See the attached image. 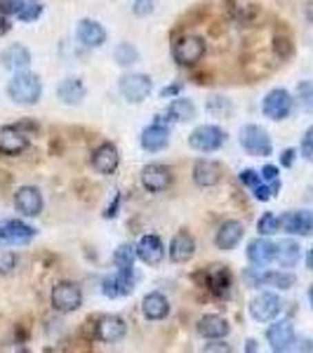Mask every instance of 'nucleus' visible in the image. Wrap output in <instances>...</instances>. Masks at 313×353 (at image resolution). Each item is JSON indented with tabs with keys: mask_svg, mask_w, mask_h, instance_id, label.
I'll return each mask as SVG.
<instances>
[{
	"mask_svg": "<svg viewBox=\"0 0 313 353\" xmlns=\"http://www.w3.org/2000/svg\"><path fill=\"white\" fill-rule=\"evenodd\" d=\"M168 116H170V121L189 123L196 118V106H193L191 99H181V97H177V99L168 106Z\"/></svg>",
	"mask_w": 313,
	"mask_h": 353,
	"instance_id": "obj_32",
	"label": "nucleus"
},
{
	"mask_svg": "<svg viewBox=\"0 0 313 353\" xmlns=\"http://www.w3.org/2000/svg\"><path fill=\"white\" fill-rule=\"evenodd\" d=\"M57 94H59V99L68 106L81 104V101L85 99V85L78 81V78H66V81L59 85Z\"/></svg>",
	"mask_w": 313,
	"mask_h": 353,
	"instance_id": "obj_31",
	"label": "nucleus"
},
{
	"mask_svg": "<svg viewBox=\"0 0 313 353\" xmlns=\"http://www.w3.org/2000/svg\"><path fill=\"white\" fill-rule=\"evenodd\" d=\"M168 141H170V130L161 123H153L141 132V149L144 151H151V153L163 151L165 146H168Z\"/></svg>",
	"mask_w": 313,
	"mask_h": 353,
	"instance_id": "obj_25",
	"label": "nucleus"
},
{
	"mask_svg": "<svg viewBox=\"0 0 313 353\" xmlns=\"http://www.w3.org/2000/svg\"><path fill=\"white\" fill-rule=\"evenodd\" d=\"M203 351H208V353H212V351H226V353H229L231 351V346L229 344H221V341H214V344H205V349Z\"/></svg>",
	"mask_w": 313,
	"mask_h": 353,
	"instance_id": "obj_45",
	"label": "nucleus"
},
{
	"mask_svg": "<svg viewBox=\"0 0 313 353\" xmlns=\"http://www.w3.org/2000/svg\"><path fill=\"white\" fill-rule=\"evenodd\" d=\"M8 94L14 104L21 106H33L43 94V85L41 78L36 73H26V71H17L14 78L8 83Z\"/></svg>",
	"mask_w": 313,
	"mask_h": 353,
	"instance_id": "obj_1",
	"label": "nucleus"
},
{
	"mask_svg": "<svg viewBox=\"0 0 313 353\" xmlns=\"http://www.w3.org/2000/svg\"><path fill=\"white\" fill-rule=\"evenodd\" d=\"M179 92V85H170V88H165L161 97H172V94H177Z\"/></svg>",
	"mask_w": 313,
	"mask_h": 353,
	"instance_id": "obj_46",
	"label": "nucleus"
},
{
	"mask_svg": "<svg viewBox=\"0 0 313 353\" xmlns=\"http://www.w3.org/2000/svg\"><path fill=\"white\" fill-rule=\"evenodd\" d=\"M248 259L254 266H266L276 259V243L269 241V236H259L248 245Z\"/></svg>",
	"mask_w": 313,
	"mask_h": 353,
	"instance_id": "obj_19",
	"label": "nucleus"
},
{
	"mask_svg": "<svg viewBox=\"0 0 313 353\" xmlns=\"http://www.w3.org/2000/svg\"><path fill=\"white\" fill-rule=\"evenodd\" d=\"M241 144L250 156H259V158L271 156V151H273L269 132H266L264 128H259V125H245V128L241 130Z\"/></svg>",
	"mask_w": 313,
	"mask_h": 353,
	"instance_id": "obj_2",
	"label": "nucleus"
},
{
	"mask_svg": "<svg viewBox=\"0 0 313 353\" xmlns=\"http://www.w3.org/2000/svg\"><path fill=\"white\" fill-rule=\"evenodd\" d=\"M153 10V0H137L134 3V12L137 14H149Z\"/></svg>",
	"mask_w": 313,
	"mask_h": 353,
	"instance_id": "obj_43",
	"label": "nucleus"
},
{
	"mask_svg": "<svg viewBox=\"0 0 313 353\" xmlns=\"http://www.w3.org/2000/svg\"><path fill=\"white\" fill-rule=\"evenodd\" d=\"M278 219H281V231L292 236H313V212L309 210H292Z\"/></svg>",
	"mask_w": 313,
	"mask_h": 353,
	"instance_id": "obj_10",
	"label": "nucleus"
},
{
	"mask_svg": "<svg viewBox=\"0 0 313 353\" xmlns=\"http://www.w3.org/2000/svg\"><path fill=\"white\" fill-rule=\"evenodd\" d=\"M294 156H297V151H294V149H285V151H283L281 153V165H283V168H292Z\"/></svg>",
	"mask_w": 313,
	"mask_h": 353,
	"instance_id": "obj_44",
	"label": "nucleus"
},
{
	"mask_svg": "<svg viewBox=\"0 0 313 353\" xmlns=\"http://www.w3.org/2000/svg\"><path fill=\"white\" fill-rule=\"evenodd\" d=\"M248 283L252 288H276V290H290L294 288L297 278L287 271H266V273H252L248 271Z\"/></svg>",
	"mask_w": 313,
	"mask_h": 353,
	"instance_id": "obj_9",
	"label": "nucleus"
},
{
	"mask_svg": "<svg viewBox=\"0 0 313 353\" xmlns=\"http://www.w3.org/2000/svg\"><path fill=\"white\" fill-rule=\"evenodd\" d=\"M292 104H294L292 94L283 88H276L264 97L261 111H264V116L271 118V121H285L290 113H292Z\"/></svg>",
	"mask_w": 313,
	"mask_h": 353,
	"instance_id": "obj_4",
	"label": "nucleus"
},
{
	"mask_svg": "<svg viewBox=\"0 0 313 353\" xmlns=\"http://www.w3.org/2000/svg\"><path fill=\"white\" fill-rule=\"evenodd\" d=\"M137 257H139L144 264L156 266L165 259V245L158 236H144L137 245Z\"/></svg>",
	"mask_w": 313,
	"mask_h": 353,
	"instance_id": "obj_21",
	"label": "nucleus"
},
{
	"mask_svg": "<svg viewBox=\"0 0 313 353\" xmlns=\"http://www.w3.org/2000/svg\"><path fill=\"white\" fill-rule=\"evenodd\" d=\"M304 14H306V19H309L311 24H313V0H309V3H306V8H304Z\"/></svg>",
	"mask_w": 313,
	"mask_h": 353,
	"instance_id": "obj_48",
	"label": "nucleus"
},
{
	"mask_svg": "<svg viewBox=\"0 0 313 353\" xmlns=\"http://www.w3.org/2000/svg\"><path fill=\"white\" fill-rule=\"evenodd\" d=\"M193 252H196V241H193L191 233L181 231L177 236L172 238V243H170V259L177 261V264H184V261H189L193 257Z\"/></svg>",
	"mask_w": 313,
	"mask_h": 353,
	"instance_id": "obj_26",
	"label": "nucleus"
},
{
	"mask_svg": "<svg viewBox=\"0 0 313 353\" xmlns=\"http://www.w3.org/2000/svg\"><path fill=\"white\" fill-rule=\"evenodd\" d=\"M121 163V153L113 144H101L99 149L92 153V168L99 174H113Z\"/></svg>",
	"mask_w": 313,
	"mask_h": 353,
	"instance_id": "obj_20",
	"label": "nucleus"
},
{
	"mask_svg": "<svg viewBox=\"0 0 313 353\" xmlns=\"http://www.w3.org/2000/svg\"><path fill=\"white\" fill-rule=\"evenodd\" d=\"M266 341L273 351H290L292 344L297 341V332H294V325L290 321H278L266 330Z\"/></svg>",
	"mask_w": 313,
	"mask_h": 353,
	"instance_id": "obj_11",
	"label": "nucleus"
},
{
	"mask_svg": "<svg viewBox=\"0 0 313 353\" xmlns=\"http://www.w3.org/2000/svg\"><path fill=\"white\" fill-rule=\"evenodd\" d=\"M121 94L125 97L128 101H132V104H139V101H144L146 97L151 94V78L144 76V73H128V76L121 78Z\"/></svg>",
	"mask_w": 313,
	"mask_h": 353,
	"instance_id": "obj_7",
	"label": "nucleus"
},
{
	"mask_svg": "<svg viewBox=\"0 0 313 353\" xmlns=\"http://www.w3.org/2000/svg\"><path fill=\"white\" fill-rule=\"evenodd\" d=\"M8 31H10V24H8V19L3 17V12H0V36H5Z\"/></svg>",
	"mask_w": 313,
	"mask_h": 353,
	"instance_id": "obj_47",
	"label": "nucleus"
},
{
	"mask_svg": "<svg viewBox=\"0 0 313 353\" xmlns=\"http://www.w3.org/2000/svg\"><path fill=\"white\" fill-rule=\"evenodd\" d=\"M283 304H281V297L273 292H261L257 294L252 301H250V316L259 323H269L273 318L281 313Z\"/></svg>",
	"mask_w": 313,
	"mask_h": 353,
	"instance_id": "obj_8",
	"label": "nucleus"
},
{
	"mask_svg": "<svg viewBox=\"0 0 313 353\" xmlns=\"http://www.w3.org/2000/svg\"><path fill=\"white\" fill-rule=\"evenodd\" d=\"M125 334H128V325L118 316H104L97 323V339L104 341V344H116Z\"/></svg>",
	"mask_w": 313,
	"mask_h": 353,
	"instance_id": "obj_17",
	"label": "nucleus"
},
{
	"mask_svg": "<svg viewBox=\"0 0 313 353\" xmlns=\"http://www.w3.org/2000/svg\"><path fill=\"white\" fill-rule=\"evenodd\" d=\"M41 12H43V5L36 0V3L28 5V8H26L19 17H17V19H21V21H33V19H38V17H41Z\"/></svg>",
	"mask_w": 313,
	"mask_h": 353,
	"instance_id": "obj_40",
	"label": "nucleus"
},
{
	"mask_svg": "<svg viewBox=\"0 0 313 353\" xmlns=\"http://www.w3.org/2000/svg\"><path fill=\"white\" fill-rule=\"evenodd\" d=\"M76 36L85 48H101L106 43V28L94 19H83L78 21Z\"/></svg>",
	"mask_w": 313,
	"mask_h": 353,
	"instance_id": "obj_18",
	"label": "nucleus"
},
{
	"mask_svg": "<svg viewBox=\"0 0 313 353\" xmlns=\"http://www.w3.org/2000/svg\"><path fill=\"white\" fill-rule=\"evenodd\" d=\"M116 61H118L121 66L137 64V61H139V52H137L134 45L123 43V45H118V48H116Z\"/></svg>",
	"mask_w": 313,
	"mask_h": 353,
	"instance_id": "obj_34",
	"label": "nucleus"
},
{
	"mask_svg": "<svg viewBox=\"0 0 313 353\" xmlns=\"http://www.w3.org/2000/svg\"><path fill=\"white\" fill-rule=\"evenodd\" d=\"M257 231H259V236H273V233L281 231V219L273 212L261 214V219L257 221Z\"/></svg>",
	"mask_w": 313,
	"mask_h": 353,
	"instance_id": "obj_35",
	"label": "nucleus"
},
{
	"mask_svg": "<svg viewBox=\"0 0 313 353\" xmlns=\"http://www.w3.org/2000/svg\"><path fill=\"white\" fill-rule=\"evenodd\" d=\"M36 236V231L19 219L0 221V245H24Z\"/></svg>",
	"mask_w": 313,
	"mask_h": 353,
	"instance_id": "obj_12",
	"label": "nucleus"
},
{
	"mask_svg": "<svg viewBox=\"0 0 313 353\" xmlns=\"http://www.w3.org/2000/svg\"><path fill=\"white\" fill-rule=\"evenodd\" d=\"M297 99H299V106L304 109L306 113H313V83L304 81L297 85Z\"/></svg>",
	"mask_w": 313,
	"mask_h": 353,
	"instance_id": "obj_36",
	"label": "nucleus"
},
{
	"mask_svg": "<svg viewBox=\"0 0 313 353\" xmlns=\"http://www.w3.org/2000/svg\"><path fill=\"white\" fill-rule=\"evenodd\" d=\"M226 141V132L217 125H201V128H196L189 137V144L191 149L196 151H203V153H212L221 149V144Z\"/></svg>",
	"mask_w": 313,
	"mask_h": 353,
	"instance_id": "obj_3",
	"label": "nucleus"
},
{
	"mask_svg": "<svg viewBox=\"0 0 313 353\" xmlns=\"http://www.w3.org/2000/svg\"><path fill=\"white\" fill-rule=\"evenodd\" d=\"M17 266V254L10 250H0V273H12Z\"/></svg>",
	"mask_w": 313,
	"mask_h": 353,
	"instance_id": "obj_38",
	"label": "nucleus"
},
{
	"mask_svg": "<svg viewBox=\"0 0 313 353\" xmlns=\"http://www.w3.org/2000/svg\"><path fill=\"white\" fill-rule=\"evenodd\" d=\"M134 257H137V248H132V245H128V243H123L121 248L113 252V264H116L118 269H132Z\"/></svg>",
	"mask_w": 313,
	"mask_h": 353,
	"instance_id": "obj_33",
	"label": "nucleus"
},
{
	"mask_svg": "<svg viewBox=\"0 0 313 353\" xmlns=\"http://www.w3.org/2000/svg\"><path fill=\"white\" fill-rule=\"evenodd\" d=\"M193 181H196L201 189L217 186L221 181V165L214 161H198L193 165Z\"/></svg>",
	"mask_w": 313,
	"mask_h": 353,
	"instance_id": "obj_23",
	"label": "nucleus"
},
{
	"mask_svg": "<svg viewBox=\"0 0 313 353\" xmlns=\"http://www.w3.org/2000/svg\"><path fill=\"white\" fill-rule=\"evenodd\" d=\"M301 158H306V161H313V128H309L304 132V137H301Z\"/></svg>",
	"mask_w": 313,
	"mask_h": 353,
	"instance_id": "obj_39",
	"label": "nucleus"
},
{
	"mask_svg": "<svg viewBox=\"0 0 313 353\" xmlns=\"http://www.w3.org/2000/svg\"><path fill=\"white\" fill-rule=\"evenodd\" d=\"M14 208L24 217H38L43 212V196L36 186H21L14 193Z\"/></svg>",
	"mask_w": 313,
	"mask_h": 353,
	"instance_id": "obj_13",
	"label": "nucleus"
},
{
	"mask_svg": "<svg viewBox=\"0 0 313 353\" xmlns=\"http://www.w3.org/2000/svg\"><path fill=\"white\" fill-rule=\"evenodd\" d=\"M241 181L245 186H250V189H254V186L261 184L264 179H261V174H257L254 170H243V172H241Z\"/></svg>",
	"mask_w": 313,
	"mask_h": 353,
	"instance_id": "obj_41",
	"label": "nucleus"
},
{
	"mask_svg": "<svg viewBox=\"0 0 313 353\" xmlns=\"http://www.w3.org/2000/svg\"><path fill=\"white\" fill-rule=\"evenodd\" d=\"M309 301H311V306H313V285H311V290H309Z\"/></svg>",
	"mask_w": 313,
	"mask_h": 353,
	"instance_id": "obj_51",
	"label": "nucleus"
},
{
	"mask_svg": "<svg viewBox=\"0 0 313 353\" xmlns=\"http://www.w3.org/2000/svg\"><path fill=\"white\" fill-rule=\"evenodd\" d=\"M299 259H301V248L297 241H283L281 245H276V261L283 269L297 266Z\"/></svg>",
	"mask_w": 313,
	"mask_h": 353,
	"instance_id": "obj_30",
	"label": "nucleus"
},
{
	"mask_svg": "<svg viewBox=\"0 0 313 353\" xmlns=\"http://www.w3.org/2000/svg\"><path fill=\"white\" fill-rule=\"evenodd\" d=\"M306 264H309V269L313 271V248L309 250V254H306Z\"/></svg>",
	"mask_w": 313,
	"mask_h": 353,
	"instance_id": "obj_49",
	"label": "nucleus"
},
{
	"mask_svg": "<svg viewBox=\"0 0 313 353\" xmlns=\"http://www.w3.org/2000/svg\"><path fill=\"white\" fill-rule=\"evenodd\" d=\"M170 181H172V174H170V170L161 163H151L141 170V184H144V189H149L151 193L165 191L170 186Z\"/></svg>",
	"mask_w": 313,
	"mask_h": 353,
	"instance_id": "obj_15",
	"label": "nucleus"
},
{
	"mask_svg": "<svg viewBox=\"0 0 313 353\" xmlns=\"http://www.w3.org/2000/svg\"><path fill=\"white\" fill-rule=\"evenodd\" d=\"M31 3H36V0H0V12H3V14H17V17H19Z\"/></svg>",
	"mask_w": 313,
	"mask_h": 353,
	"instance_id": "obj_37",
	"label": "nucleus"
},
{
	"mask_svg": "<svg viewBox=\"0 0 313 353\" xmlns=\"http://www.w3.org/2000/svg\"><path fill=\"white\" fill-rule=\"evenodd\" d=\"M261 179L269 181V184H271V181H278V168H276V165H266V168L261 170Z\"/></svg>",
	"mask_w": 313,
	"mask_h": 353,
	"instance_id": "obj_42",
	"label": "nucleus"
},
{
	"mask_svg": "<svg viewBox=\"0 0 313 353\" xmlns=\"http://www.w3.org/2000/svg\"><path fill=\"white\" fill-rule=\"evenodd\" d=\"M52 306L59 313H73L83 306V292L76 283H59L52 290Z\"/></svg>",
	"mask_w": 313,
	"mask_h": 353,
	"instance_id": "obj_6",
	"label": "nucleus"
},
{
	"mask_svg": "<svg viewBox=\"0 0 313 353\" xmlns=\"http://www.w3.org/2000/svg\"><path fill=\"white\" fill-rule=\"evenodd\" d=\"M248 351H257V341L250 339V341H248Z\"/></svg>",
	"mask_w": 313,
	"mask_h": 353,
	"instance_id": "obj_50",
	"label": "nucleus"
},
{
	"mask_svg": "<svg viewBox=\"0 0 313 353\" xmlns=\"http://www.w3.org/2000/svg\"><path fill=\"white\" fill-rule=\"evenodd\" d=\"M134 290V276L132 269H118L116 276H109L104 283H101V292L106 297L116 299V297H125Z\"/></svg>",
	"mask_w": 313,
	"mask_h": 353,
	"instance_id": "obj_14",
	"label": "nucleus"
},
{
	"mask_svg": "<svg viewBox=\"0 0 313 353\" xmlns=\"http://www.w3.org/2000/svg\"><path fill=\"white\" fill-rule=\"evenodd\" d=\"M141 311H144V316L149 318V321H163L170 313V304L161 292H151L141 301Z\"/></svg>",
	"mask_w": 313,
	"mask_h": 353,
	"instance_id": "obj_28",
	"label": "nucleus"
},
{
	"mask_svg": "<svg viewBox=\"0 0 313 353\" xmlns=\"http://www.w3.org/2000/svg\"><path fill=\"white\" fill-rule=\"evenodd\" d=\"M205 54V41L198 36H184L174 43L172 57L179 66H196Z\"/></svg>",
	"mask_w": 313,
	"mask_h": 353,
	"instance_id": "obj_5",
	"label": "nucleus"
},
{
	"mask_svg": "<svg viewBox=\"0 0 313 353\" xmlns=\"http://www.w3.org/2000/svg\"><path fill=\"white\" fill-rule=\"evenodd\" d=\"M243 236H245V226L236 219H229L219 226L217 236H214V245H217L219 250H233L243 241Z\"/></svg>",
	"mask_w": 313,
	"mask_h": 353,
	"instance_id": "obj_22",
	"label": "nucleus"
},
{
	"mask_svg": "<svg viewBox=\"0 0 313 353\" xmlns=\"http://www.w3.org/2000/svg\"><path fill=\"white\" fill-rule=\"evenodd\" d=\"M0 64L10 71H24V68L31 64V52L24 48V45H10L0 52Z\"/></svg>",
	"mask_w": 313,
	"mask_h": 353,
	"instance_id": "obj_27",
	"label": "nucleus"
},
{
	"mask_svg": "<svg viewBox=\"0 0 313 353\" xmlns=\"http://www.w3.org/2000/svg\"><path fill=\"white\" fill-rule=\"evenodd\" d=\"M26 149H28V134L21 132L19 128H12V125L0 128V153H5V156H19Z\"/></svg>",
	"mask_w": 313,
	"mask_h": 353,
	"instance_id": "obj_16",
	"label": "nucleus"
},
{
	"mask_svg": "<svg viewBox=\"0 0 313 353\" xmlns=\"http://www.w3.org/2000/svg\"><path fill=\"white\" fill-rule=\"evenodd\" d=\"M205 281H208L210 292L217 294V297H226V294L231 292V276H229V271H226V269H219V266H214V269L208 271Z\"/></svg>",
	"mask_w": 313,
	"mask_h": 353,
	"instance_id": "obj_29",
	"label": "nucleus"
},
{
	"mask_svg": "<svg viewBox=\"0 0 313 353\" xmlns=\"http://www.w3.org/2000/svg\"><path fill=\"white\" fill-rule=\"evenodd\" d=\"M229 321L221 316H214V313H208L198 321V334L205 339H224L229 334Z\"/></svg>",
	"mask_w": 313,
	"mask_h": 353,
	"instance_id": "obj_24",
	"label": "nucleus"
}]
</instances>
